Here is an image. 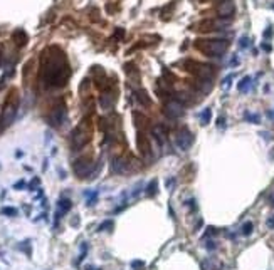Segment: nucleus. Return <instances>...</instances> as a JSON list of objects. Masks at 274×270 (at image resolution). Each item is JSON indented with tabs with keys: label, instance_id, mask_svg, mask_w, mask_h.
I'll return each instance as SVG.
<instances>
[{
	"label": "nucleus",
	"instance_id": "obj_1",
	"mask_svg": "<svg viewBox=\"0 0 274 270\" xmlns=\"http://www.w3.org/2000/svg\"><path fill=\"white\" fill-rule=\"evenodd\" d=\"M69 66H67L64 52L57 47H51L42 54V79L49 87L64 86L69 79Z\"/></svg>",
	"mask_w": 274,
	"mask_h": 270
},
{
	"label": "nucleus",
	"instance_id": "obj_2",
	"mask_svg": "<svg viewBox=\"0 0 274 270\" xmlns=\"http://www.w3.org/2000/svg\"><path fill=\"white\" fill-rule=\"evenodd\" d=\"M195 49L209 57H221L227 51L229 42L224 39H199L195 40Z\"/></svg>",
	"mask_w": 274,
	"mask_h": 270
},
{
	"label": "nucleus",
	"instance_id": "obj_3",
	"mask_svg": "<svg viewBox=\"0 0 274 270\" xmlns=\"http://www.w3.org/2000/svg\"><path fill=\"white\" fill-rule=\"evenodd\" d=\"M183 67L188 72H192L202 81H210L215 76V67L209 66V64H202V62H195V61H185Z\"/></svg>",
	"mask_w": 274,
	"mask_h": 270
},
{
	"label": "nucleus",
	"instance_id": "obj_4",
	"mask_svg": "<svg viewBox=\"0 0 274 270\" xmlns=\"http://www.w3.org/2000/svg\"><path fill=\"white\" fill-rule=\"evenodd\" d=\"M140 165L138 161L133 159L131 156H118V158L113 159L111 163V170L118 175H128V173H135L138 171Z\"/></svg>",
	"mask_w": 274,
	"mask_h": 270
},
{
	"label": "nucleus",
	"instance_id": "obj_5",
	"mask_svg": "<svg viewBox=\"0 0 274 270\" xmlns=\"http://www.w3.org/2000/svg\"><path fill=\"white\" fill-rule=\"evenodd\" d=\"M87 121H82L79 126L76 127L74 131H72V134H71V146H72V149L74 151H79L82 146H84L87 141H89V129H87V124H86Z\"/></svg>",
	"mask_w": 274,
	"mask_h": 270
},
{
	"label": "nucleus",
	"instance_id": "obj_6",
	"mask_svg": "<svg viewBox=\"0 0 274 270\" xmlns=\"http://www.w3.org/2000/svg\"><path fill=\"white\" fill-rule=\"evenodd\" d=\"M17 109H19V96H17L15 91H12V96L8 97L7 102H5V106H3V112H2V122H3V126L12 124V121L15 119Z\"/></svg>",
	"mask_w": 274,
	"mask_h": 270
},
{
	"label": "nucleus",
	"instance_id": "obj_7",
	"mask_svg": "<svg viewBox=\"0 0 274 270\" xmlns=\"http://www.w3.org/2000/svg\"><path fill=\"white\" fill-rule=\"evenodd\" d=\"M92 159L89 156H81L74 161V173L77 175V178H86V176L94 175L92 171Z\"/></svg>",
	"mask_w": 274,
	"mask_h": 270
},
{
	"label": "nucleus",
	"instance_id": "obj_8",
	"mask_svg": "<svg viewBox=\"0 0 274 270\" xmlns=\"http://www.w3.org/2000/svg\"><path fill=\"white\" fill-rule=\"evenodd\" d=\"M136 143H138V149H140L141 156H143V159H146V161L153 159V148H151L150 139L145 136V132H138V139H136Z\"/></svg>",
	"mask_w": 274,
	"mask_h": 270
},
{
	"label": "nucleus",
	"instance_id": "obj_9",
	"mask_svg": "<svg viewBox=\"0 0 274 270\" xmlns=\"http://www.w3.org/2000/svg\"><path fill=\"white\" fill-rule=\"evenodd\" d=\"M175 143H177V146L180 149L187 151L190 146L193 144V134L187 129V127H183V129L177 131V134H175Z\"/></svg>",
	"mask_w": 274,
	"mask_h": 270
},
{
	"label": "nucleus",
	"instance_id": "obj_10",
	"mask_svg": "<svg viewBox=\"0 0 274 270\" xmlns=\"http://www.w3.org/2000/svg\"><path fill=\"white\" fill-rule=\"evenodd\" d=\"M226 25H229V20H202L195 25V30H200V32L221 30Z\"/></svg>",
	"mask_w": 274,
	"mask_h": 270
},
{
	"label": "nucleus",
	"instance_id": "obj_11",
	"mask_svg": "<svg viewBox=\"0 0 274 270\" xmlns=\"http://www.w3.org/2000/svg\"><path fill=\"white\" fill-rule=\"evenodd\" d=\"M165 114H167L170 119H178L180 116L183 114V106L180 104V101L173 99L165 104Z\"/></svg>",
	"mask_w": 274,
	"mask_h": 270
},
{
	"label": "nucleus",
	"instance_id": "obj_12",
	"mask_svg": "<svg viewBox=\"0 0 274 270\" xmlns=\"http://www.w3.org/2000/svg\"><path fill=\"white\" fill-rule=\"evenodd\" d=\"M64 119H66V109H64V106L54 107V111L49 114V124L54 126V127H59Z\"/></svg>",
	"mask_w": 274,
	"mask_h": 270
},
{
	"label": "nucleus",
	"instance_id": "obj_13",
	"mask_svg": "<svg viewBox=\"0 0 274 270\" xmlns=\"http://www.w3.org/2000/svg\"><path fill=\"white\" fill-rule=\"evenodd\" d=\"M217 12H219L221 17H231L234 14L232 0H221V3H219V7H217Z\"/></svg>",
	"mask_w": 274,
	"mask_h": 270
},
{
	"label": "nucleus",
	"instance_id": "obj_14",
	"mask_svg": "<svg viewBox=\"0 0 274 270\" xmlns=\"http://www.w3.org/2000/svg\"><path fill=\"white\" fill-rule=\"evenodd\" d=\"M151 132H153V138L158 141L160 144H165V143H167V139H168V132H167V129H165V127L161 126V124L153 126Z\"/></svg>",
	"mask_w": 274,
	"mask_h": 270
},
{
	"label": "nucleus",
	"instance_id": "obj_15",
	"mask_svg": "<svg viewBox=\"0 0 274 270\" xmlns=\"http://www.w3.org/2000/svg\"><path fill=\"white\" fill-rule=\"evenodd\" d=\"M99 104H101L103 109H111V107L115 106V94L111 91L103 92L101 97H99Z\"/></svg>",
	"mask_w": 274,
	"mask_h": 270
},
{
	"label": "nucleus",
	"instance_id": "obj_16",
	"mask_svg": "<svg viewBox=\"0 0 274 270\" xmlns=\"http://www.w3.org/2000/svg\"><path fill=\"white\" fill-rule=\"evenodd\" d=\"M125 69H126V74H128V79L136 86L140 82V72H138V69H136L133 64H126Z\"/></svg>",
	"mask_w": 274,
	"mask_h": 270
},
{
	"label": "nucleus",
	"instance_id": "obj_17",
	"mask_svg": "<svg viewBox=\"0 0 274 270\" xmlns=\"http://www.w3.org/2000/svg\"><path fill=\"white\" fill-rule=\"evenodd\" d=\"M136 94H138V101H140L143 106H146V107H150V106H151V99L148 97V94H146L145 91L138 89V91H136Z\"/></svg>",
	"mask_w": 274,
	"mask_h": 270
},
{
	"label": "nucleus",
	"instance_id": "obj_18",
	"mask_svg": "<svg viewBox=\"0 0 274 270\" xmlns=\"http://www.w3.org/2000/svg\"><path fill=\"white\" fill-rule=\"evenodd\" d=\"M71 210V201L67 198H62L59 201V213H67Z\"/></svg>",
	"mask_w": 274,
	"mask_h": 270
},
{
	"label": "nucleus",
	"instance_id": "obj_19",
	"mask_svg": "<svg viewBox=\"0 0 274 270\" xmlns=\"http://www.w3.org/2000/svg\"><path fill=\"white\" fill-rule=\"evenodd\" d=\"M156 188H158V181H156V180H151L150 183H148V186H146V195H148V196H153V195L156 193Z\"/></svg>",
	"mask_w": 274,
	"mask_h": 270
},
{
	"label": "nucleus",
	"instance_id": "obj_20",
	"mask_svg": "<svg viewBox=\"0 0 274 270\" xmlns=\"http://www.w3.org/2000/svg\"><path fill=\"white\" fill-rule=\"evenodd\" d=\"M210 117H212V111H210L209 107H207V109H205L202 114H200V121H202V124H204V126L210 122Z\"/></svg>",
	"mask_w": 274,
	"mask_h": 270
},
{
	"label": "nucleus",
	"instance_id": "obj_21",
	"mask_svg": "<svg viewBox=\"0 0 274 270\" xmlns=\"http://www.w3.org/2000/svg\"><path fill=\"white\" fill-rule=\"evenodd\" d=\"M252 228H254V225L251 222H246L242 225V235H246V237H249V235L252 233Z\"/></svg>",
	"mask_w": 274,
	"mask_h": 270
},
{
	"label": "nucleus",
	"instance_id": "obj_22",
	"mask_svg": "<svg viewBox=\"0 0 274 270\" xmlns=\"http://www.w3.org/2000/svg\"><path fill=\"white\" fill-rule=\"evenodd\" d=\"M249 84H251V77H244V79L241 81V82H239V91H247V87H249Z\"/></svg>",
	"mask_w": 274,
	"mask_h": 270
},
{
	"label": "nucleus",
	"instance_id": "obj_23",
	"mask_svg": "<svg viewBox=\"0 0 274 270\" xmlns=\"http://www.w3.org/2000/svg\"><path fill=\"white\" fill-rule=\"evenodd\" d=\"M2 213L3 215H10V217H15L17 210L15 208H10V207H5V208H2Z\"/></svg>",
	"mask_w": 274,
	"mask_h": 270
},
{
	"label": "nucleus",
	"instance_id": "obj_24",
	"mask_svg": "<svg viewBox=\"0 0 274 270\" xmlns=\"http://www.w3.org/2000/svg\"><path fill=\"white\" fill-rule=\"evenodd\" d=\"M106 228H113V222H111V220H106L104 223L99 225V232H103V230H106Z\"/></svg>",
	"mask_w": 274,
	"mask_h": 270
},
{
	"label": "nucleus",
	"instance_id": "obj_25",
	"mask_svg": "<svg viewBox=\"0 0 274 270\" xmlns=\"http://www.w3.org/2000/svg\"><path fill=\"white\" fill-rule=\"evenodd\" d=\"M246 119L252 121V122H259V116H257V114H249V112H246Z\"/></svg>",
	"mask_w": 274,
	"mask_h": 270
},
{
	"label": "nucleus",
	"instance_id": "obj_26",
	"mask_svg": "<svg viewBox=\"0 0 274 270\" xmlns=\"http://www.w3.org/2000/svg\"><path fill=\"white\" fill-rule=\"evenodd\" d=\"M96 196H98V193H96V191H94V193H91V195H89V198H87V205H89V207H92V205H94Z\"/></svg>",
	"mask_w": 274,
	"mask_h": 270
},
{
	"label": "nucleus",
	"instance_id": "obj_27",
	"mask_svg": "<svg viewBox=\"0 0 274 270\" xmlns=\"http://www.w3.org/2000/svg\"><path fill=\"white\" fill-rule=\"evenodd\" d=\"M131 267H133V268H141V267H145V263L141 262V260H135V262H131Z\"/></svg>",
	"mask_w": 274,
	"mask_h": 270
},
{
	"label": "nucleus",
	"instance_id": "obj_28",
	"mask_svg": "<svg viewBox=\"0 0 274 270\" xmlns=\"http://www.w3.org/2000/svg\"><path fill=\"white\" fill-rule=\"evenodd\" d=\"M267 227L269 228H274V217H271V218L267 220Z\"/></svg>",
	"mask_w": 274,
	"mask_h": 270
},
{
	"label": "nucleus",
	"instance_id": "obj_29",
	"mask_svg": "<svg viewBox=\"0 0 274 270\" xmlns=\"http://www.w3.org/2000/svg\"><path fill=\"white\" fill-rule=\"evenodd\" d=\"M231 81H232V76H229L226 79V84H224V87H231Z\"/></svg>",
	"mask_w": 274,
	"mask_h": 270
},
{
	"label": "nucleus",
	"instance_id": "obj_30",
	"mask_svg": "<svg viewBox=\"0 0 274 270\" xmlns=\"http://www.w3.org/2000/svg\"><path fill=\"white\" fill-rule=\"evenodd\" d=\"M241 47H247V39L244 37V39H241V44H239Z\"/></svg>",
	"mask_w": 274,
	"mask_h": 270
},
{
	"label": "nucleus",
	"instance_id": "obj_31",
	"mask_svg": "<svg viewBox=\"0 0 274 270\" xmlns=\"http://www.w3.org/2000/svg\"><path fill=\"white\" fill-rule=\"evenodd\" d=\"M224 122H226V119H224V117H219V127L226 126V124H224Z\"/></svg>",
	"mask_w": 274,
	"mask_h": 270
},
{
	"label": "nucleus",
	"instance_id": "obj_32",
	"mask_svg": "<svg viewBox=\"0 0 274 270\" xmlns=\"http://www.w3.org/2000/svg\"><path fill=\"white\" fill-rule=\"evenodd\" d=\"M207 248H215V245H214V242H209V245H207Z\"/></svg>",
	"mask_w": 274,
	"mask_h": 270
},
{
	"label": "nucleus",
	"instance_id": "obj_33",
	"mask_svg": "<svg viewBox=\"0 0 274 270\" xmlns=\"http://www.w3.org/2000/svg\"><path fill=\"white\" fill-rule=\"evenodd\" d=\"M86 270H101V268H94V267H87Z\"/></svg>",
	"mask_w": 274,
	"mask_h": 270
}]
</instances>
